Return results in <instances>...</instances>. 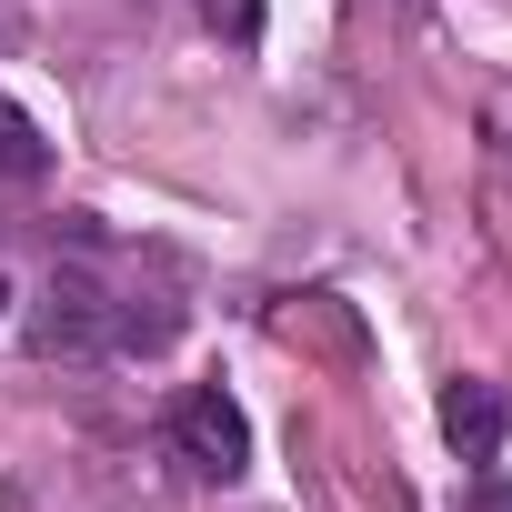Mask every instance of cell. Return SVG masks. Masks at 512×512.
Listing matches in <instances>:
<instances>
[{"instance_id":"cell-7","label":"cell","mask_w":512,"mask_h":512,"mask_svg":"<svg viewBox=\"0 0 512 512\" xmlns=\"http://www.w3.org/2000/svg\"><path fill=\"white\" fill-rule=\"evenodd\" d=\"M462 512H512V482H492V472H482V482H462Z\"/></svg>"},{"instance_id":"cell-2","label":"cell","mask_w":512,"mask_h":512,"mask_svg":"<svg viewBox=\"0 0 512 512\" xmlns=\"http://www.w3.org/2000/svg\"><path fill=\"white\" fill-rule=\"evenodd\" d=\"M171 452H181L201 482H241V462H251V422H241V402H231L221 382L181 392V402H171Z\"/></svg>"},{"instance_id":"cell-6","label":"cell","mask_w":512,"mask_h":512,"mask_svg":"<svg viewBox=\"0 0 512 512\" xmlns=\"http://www.w3.org/2000/svg\"><path fill=\"white\" fill-rule=\"evenodd\" d=\"M171 302H111V352H161L171 342Z\"/></svg>"},{"instance_id":"cell-4","label":"cell","mask_w":512,"mask_h":512,"mask_svg":"<svg viewBox=\"0 0 512 512\" xmlns=\"http://www.w3.org/2000/svg\"><path fill=\"white\" fill-rule=\"evenodd\" d=\"M502 422H512V412H502L492 382H452V392H442V442H452L462 462H492V452H502Z\"/></svg>"},{"instance_id":"cell-1","label":"cell","mask_w":512,"mask_h":512,"mask_svg":"<svg viewBox=\"0 0 512 512\" xmlns=\"http://www.w3.org/2000/svg\"><path fill=\"white\" fill-rule=\"evenodd\" d=\"M31 352H41V362H91V352H111V292H101L91 272H51V282L31 292Z\"/></svg>"},{"instance_id":"cell-3","label":"cell","mask_w":512,"mask_h":512,"mask_svg":"<svg viewBox=\"0 0 512 512\" xmlns=\"http://www.w3.org/2000/svg\"><path fill=\"white\" fill-rule=\"evenodd\" d=\"M272 332H282L292 352L362 362V322H352V302H332V292H282V302H272Z\"/></svg>"},{"instance_id":"cell-5","label":"cell","mask_w":512,"mask_h":512,"mask_svg":"<svg viewBox=\"0 0 512 512\" xmlns=\"http://www.w3.org/2000/svg\"><path fill=\"white\" fill-rule=\"evenodd\" d=\"M41 171H51V141H41V121L0 101V181H41Z\"/></svg>"},{"instance_id":"cell-8","label":"cell","mask_w":512,"mask_h":512,"mask_svg":"<svg viewBox=\"0 0 512 512\" xmlns=\"http://www.w3.org/2000/svg\"><path fill=\"white\" fill-rule=\"evenodd\" d=\"M0 302H11V282H0Z\"/></svg>"}]
</instances>
